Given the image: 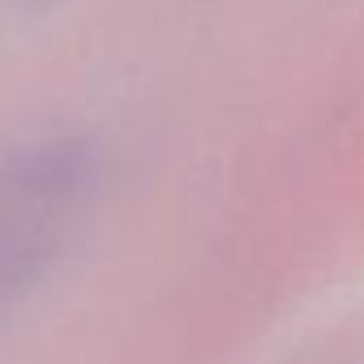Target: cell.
<instances>
[{"mask_svg": "<svg viewBox=\"0 0 364 364\" xmlns=\"http://www.w3.org/2000/svg\"><path fill=\"white\" fill-rule=\"evenodd\" d=\"M82 185L86 154L73 141H43L0 159V287L48 240Z\"/></svg>", "mask_w": 364, "mask_h": 364, "instance_id": "obj_1", "label": "cell"}]
</instances>
